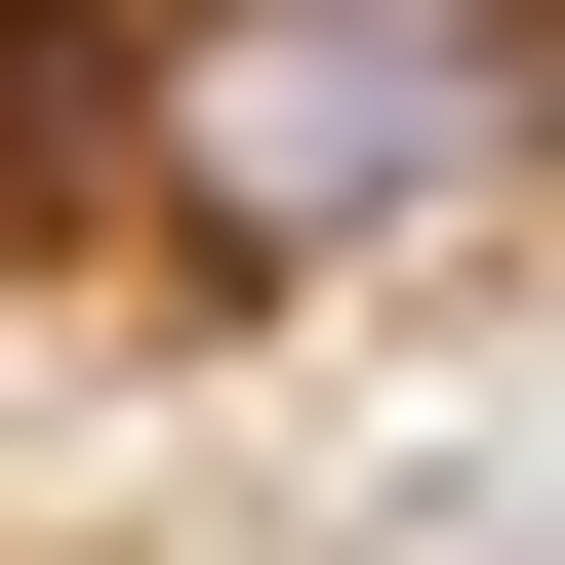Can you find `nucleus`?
Segmentation results:
<instances>
[{"mask_svg": "<svg viewBox=\"0 0 565 565\" xmlns=\"http://www.w3.org/2000/svg\"><path fill=\"white\" fill-rule=\"evenodd\" d=\"M565 121V0H202L121 82V202H202L243 282H364V243H484Z\"/></svg>", "mask_w": 565, "mask_h": 565, "instance_id": "nucleus-1", "label": "nucleus"}]
</instances>
